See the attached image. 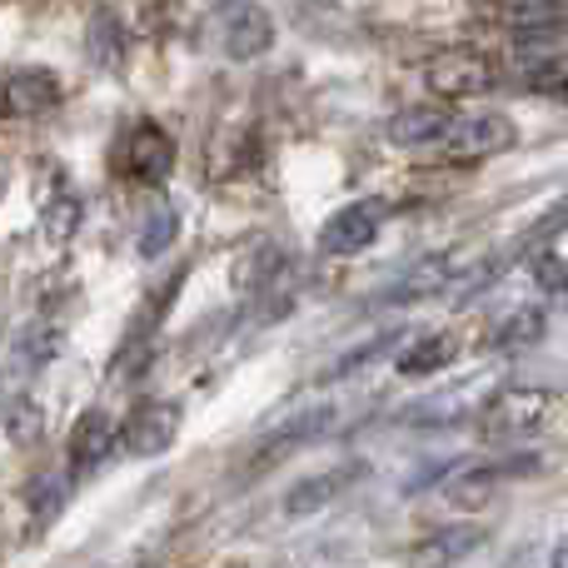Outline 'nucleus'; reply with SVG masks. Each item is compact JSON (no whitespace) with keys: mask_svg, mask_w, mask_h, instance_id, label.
<instances>
[{"mask_svg":"<svg viewBox=\"0 0 568 568\" xmlns=\"http://www.w3.org/2000/svg\"><path fill=\"white\" fill-rule=\"evenodd\" d=\"M26 499H30V509H36V524H50V514L65 504V479H60V474H45V479H36L26 489Z\"/></svg>","mask_w":568,"mask_h":568,"instance_id":"22","label":"nucleus"},{"mask_svg":"<svg viewBox=\"0 0 568 568\" xmlns=\"http://www.w3.org/2000/svg\"><path fill=\"white\" fill-rule=\"evenodd\" d=\"M484 544V529L479 524H454V529H439V534H429V539H419L414 544V568H449V564H459L464 554H474Z\"/></svg>","mask_w":568,"mask_h":568,"instance_id":"10","label":"nucleus"},{"mask_svg":"<svg viewBox=\"0 0 568 568\" xmlns=\"http://www.w3.org/2000/svg\"><path fill=\"white\" fill-rule=\"evenodd\" d=\"M454 115L444 105H409L389 120V140L394 145H439L449 135Z\"/></svg>","mask_w":568,"mask_h":568,"instance_id":"13","label":"nucleus"},{"mask_svg":"<svg viewBox=\"0 0 568 568\" xmlns=\"http://www.w3.org/2000/svg\"><path fill=\"white\" fill-rule=\"evenodd\" d=\"M559 100H564V105H568V80H564V85H559Z\"/></svg>","mask_w":568,"mask_h":568,"instance_id":"26","label":"nucleus"},{"mask_svg":"<svg viewBox=\"0 0 568 568\" xmlns=\"http://www.w3.org/2000/svg\"><path fill=\"white\" fill-rule=\"evenodd\" d=\"M359 464H349V469H329V474H314V479H304V484H294L290 494H284V509L300 519V514H314V509H324V504L334 499L339 489H349L354 479H359Z\"/></svg>","mask_w":568,"mask_h":568,"instance_id":"15","label":"nucleus"},{"mask_svg":"<svg viewBox=\"0 0 568 568\" xmlns=\"http://www.w3.org/2000/svg\"><path fill=\"white\" fill-rule=\"evenodd\" d=\"M0 105H6V115H45L50 105H60L55 70H45V65L10 70L6 85H0Z\"/></svg>","mask_w":568,"mask_h":568,"instance_id":"8","label":"nucleus"},{"mask_svg":"<svg viewBox=\"0 0 568 568\" xmlns=\"http://www.w3.org/2000/svg\"><path fill=\"white\" fill-rule=\"evenodd\" d=\"M554 394L539 384H504L489 399L479 404V429L484 439H514V434H529L549 419Z\"/></svg>","mask_w":568,"mask_h":568,"instance_id":"2","label":"nucleus"},{"mask_svg":"<svg viewBox=\"0 0 568 568\" xmlns=\"http://www.w3.org/2000/svg\"><path fill=\"white\" fill-rule=\"evenodd\" d=\"M175 230H180V220H175V210L170 205H160L155 215H150V225L140 230V255L145 260H160L170 250V240H175Z\"/></svg>","mask_w":568,"mask_h":568,"instance_id":"21","label":"nucleus"},{"mask_svg":"<svg viewBox=\"0 0 568 568\" xmlns=\"http://www.w3.org/2000/svg\"><path fill=\"white\" fill-rule=\"evenodd\" d=\"M454 354H459L454 334H424V339H414L409 349L399 354V374H409V379H419V374H439Z\"/></svg>","mask_w":568,"mask_h":568,"instance_id":"16","label":"nucleus"},{"mask_svg":"<svg viewBox=\"0 0 568 568\" xmlns=\"http://www.w3.org/2000/svg\"><path fill=\"white\" fill-rule=\"evenodd\" d=\"M115 170L135 185H160V180L175 170V140L155 125V120H140L120 135L115 145Z\"/></svg>","mask_w":568,"mask_h":568,"instance_id":"4","label":"nucleus"},{"mask_svg":"<svg viewBox=\"0 0 568 568\" xmlns=\"http://www.w3.org/2000/svg\"><path fill=\"white\" fill-rule=\"evenodd\" d=\"M384 220H389V205L384 200H354V205L334 210L320 230V250L324 255H359L379 240Z\"/></svg>","mask_w":568,"mask_h":568,"instance_id":"5","label":"nucleus"},{"mask_svg":"<svg viewBox=\"0 0 568 568\" xmlns=\"http://www.w3.org/2000/svg\"><path fill=\"white\" fill-rule=\"evenodd\" d=\"M0 195H6V180H0Z\"/></svg>","mask_w":568,"mask_h":568,"instance_id":"27","label":"nucleus"},{"mask_svg":"<svg viewBox=\"0 0 568 568\" xmlns=\"http://www.w3.org/2000/svg\"><path fill=\"white\" fill-rule=\"evenodd\" d=\"M494 20L519 40H534L564 26V0H494Z\"/></svg>","mask_w":568,"mask_h":568,"instance_id":"9","label":"nucleus"},{"mask_svg":"<svg viewBox=\"0 0 568 568\" xmlns=\"http://www.w3.org/2000/svg\"><path fill=\"white\" fill-rule=\"evenodd\" d=\"M155 6H165V0H155Z\"/></svg>","mask_w":568,"mask_h":568,"instance_id":"28","label":"nucleus"},{"mask_svg":"<svg viewBox=\"0 0 568 568\" xmlns=\"http://www.w3.org/2000/svg\"><path fill=\"white\" fill-rule=\"evenodd\" d=\"M40 225H45L50 245H65V240H75V230H80V200L75 195H55L45 205V215H40Z\"/></svg>","mask_w":568,"mask_h":568,"instance_id":"20","label":"nucleus"},{"mask_svg":"<svg viewBox=\"0 0 568 568\" xmlns=\"http://www.w3.org/2000/svg\"><path fill=\"white\" fill-rule=\"evenodd\" d=\"M424 80H429V90L439 100H474V95H489V90L499 85V70H494V60L479 55V50L449 45L424 65Z\"/></svg>","mask_w":568,"mask_h":568,"instance_id":"3","label":"nucleus"},{"mask_svg":"<svg viewBox=\"0 0 568 568\" xmlns=\"http://www.w3.org/2000/svg\"><path fill=\"white\" fill-rule=\"evenodd\" d=\"M549 568H568V534L559 544H554V554H549Z\"/></svg>","mask_w":568,"mask_h":568,"instance_id":"25","label":"nucleus"},{"mask_svg":"<svg viewBox=\"0 0 568 568\" xmlns=\"http://www.w3.org/2000/svg\"><path fill=\"white\" fill-rule=\"evenodd\" d=\"M180 419H185V409H180L175 399H150L120 424V444H125L135 459H155V454H165L170 444H175Z\"/></svg>","mask_w":568,"mask_h":568,"instance_id":"6","label":"nucleus"},{"mask_svg":"<svg viewBox=\"0 0 568 568\" xmlns=\"http://www.w3.org/2000/svg\"><path fill=\"white\" fill-rule=\"evenodd\" d=\"M40 434H45V414H40V404L36 399H16L6 409V439L10 444H40Z\"/></svg>","mask_w":568,"mask_h":568,"instance_id":"19","label":"nucleus"},{"mask_svg":"<svg viewBox=\"0 0 568 568\" xmlns=\"http://www.w3.org/2000/svg\"><path fill=\"white\" fill-rule=\"evenodd\" d=\"M85 60L95 70H110V75L125 70V26H120L110 10H90V20H85Z\"/></svg>","mask_w":568,"mask_h":568,"instance_id":"12","label":"nucleus"},{"mask_svg":"<svg viewBox=\"0 0 568 568\" xmlns=\"http://www.w3.org/2000/svg\"><path fill=\"white\" fill-rule=\"evenodd\" d=\"M544 324H549V320H544L539 304H519V310H514L509 320L494 329V344H499V349H529V344L544 339Z\"/></svg>","mask_w":568,"mask_h":568,"instance_id":"17","label":"nucleus"},{"mask_svg":"<svg viewBox=\"0 0 568 568\" xmlns=\"http://www.w3.org/2000/svg\"><path fill=\"white\" fill-rule=\"evenodd\" d=\"M210 30H215V45L230 60H260L275 45V16L260 0H215Z\"/></svg>","mask_w":568,"mask_h":568,"instance_id":"1","label":"nucleus"},{"mask_svg":"<svg viewBox=\"0 0 568 568\" xmlns=\"http://www.w3.org/2000/svg\"><path fill=\"white\" fill-rule=\"evenodd\" d=\"M449 260H419V265L409 270L399 284H394V300H424V294H434V290H444L449 284Z\"/></svg>","mask_w":568,"mask_h":568,"instance_id":"18","label":"nucleus"},{"mask_svg":"<svg viewBox=\"0 0 568 568\" xmlns=\"http://www.w3.org/2000/svg\"><path fill=\"white\" fill-rule=\"evenodd\" d=\"M60 339H65V334H60L55 324H40V329H30L26 339H20V364H45V359H55Z\"/></svg>","mask_w":568,"mask_h":568,"instance_id":"23","label":"nucleus"},{"mask_svg":"<svg viewBox=\"0 0 568 568\" xmlns=\"http://www.w3.org/2000/svg\"><path fill=\"white\" fill-rule=\"evenodd\" d=\"M270 275H280V250L275 245H260L255 255L235 270V284H240V290H255V284L270 280Z\"/></svg>","mask_w":568,"mask_h":568,"instance_id":"24","label":"nucleus"},{"mask_svg":"<svg viewBox=\"0 0 568 568\" xmlns=\"http://www.w3.org/2000/svg\"><path fill=\"white\" fill-rule=\"evenodd\" d=\"M514 140H519L514 120H504V115H474V120H454L449 135H444L439 145L449 150L454 160H484V155H499V150H509Z\"/></svg>","mask_w":568,"mask_h":568,"instance_id":"7","label":"nucleus"},{"mask_svg":"<svg viewBox=\"0 0 568 568\" xmlns=\"http://www.w3.org/2000/svg\"><path fill=\"white\" fill-rule=\"evenodd\" d=\"M534 459H524L519 469H499V464H474V469H464L459 479L449 484V499L459 504V509H484V504L494 499V489H499L504 479H514V474H529Z\"/></svg>","mask_w":568,"mask_h":568,"instance_id":"14","label":"nucleus"},{"mask_svg":"<svg viewBox=\"0 0 568 568\" xmlns=\"http://www.w3.org/2000/svg\"><path fill=\"white\" fill-rule=\"evenodd\" d=\"M110 449H115V419L105 409H85L70 429V459L80 469H95V464L110 459Z\"/></svg>","mask_w":568,"mask_h":568,"instance_id":"11","label":"nucleus"}]
</instances>
